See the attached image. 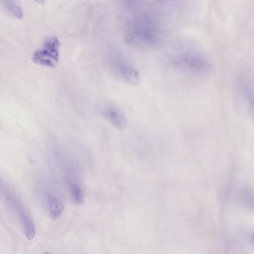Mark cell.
<instances>
[{"label": "cell", "instance_id": "cell-5", "mask_svg": "<svg viewBox=\"0 0 254 254\" xmlns=\"http://www.w3.org/2000/svg\"><path fill=\"white\" fill-rule=\"evenodd\" d=\"M17 208L26 237L29 240H31L34 238L35 235V228L33 221L29 215L19 204H18Z\"/></svg>", "mask_w": 254, "mask_h": 254}, {"label": "cell", "instance_id": "cell-4", "mask_svg": "<svg viewBox=\"0 0 254 254\" xmlns=\"http://www.w3.org/2000/svg\"><path fill=\"white\" fill-rule=\"evenodd\" d=\"M102 116L119 129H124L127 126V120L124 112L116 105L108 104L101 108Z\"/></svg>", "mask_w": 254, "mask_h": 254}, {"label": "cell", "instance_id": "cell-11", "mask_svg": "<svg viewBox=\"0 0 254 254\" xmlns=\"http://www.w3.org/2000/svg\"><path fill=\"white\" fill-rule=\"evenodd\" d=\"M34 0L39 3L42 4L45 2L46 0Z\"/></svg>", "mask_w": 254, "mask_h": 254}, {"label": "cell", "instance_id": "cell-6", "mask_svg": "<svg viewBox=\"0 0 254 254\" xmlns=\"http://www.w3.org/2000/svg\"><path fill=\"white\" fill-rule=\"evenodd\" d=\"M48 205L52 219H57L62 215L64 207L62 202L58 197L54 195L49 196Z\"/></svg>", "mask_w": 254, "mask_h": 254}, {"label": "cell", "instance_id": "cell-3", "mask_svg": "<svg viewBox=\"0 0 254 254\" xmlns=\"http://www.w3.org/2000/svg\"><path fill=\"white\" fill-rule=\"evenodd\" d=\"M60 41L56 36L48 38L43 46L36 50L32 56L35 64L49 67H56L60 60Z\"/></svg>", "mask_w": 254, "mask_h": 254}, {"label": "cell", "instance_id": "cell-7", "mask_svg": "<svg viewBox=\"0 0 254 254\" xmlns=\"http://www.w3.org/2000/svg\"><path fill=\"white\" fill-rule=\"evenodd\" d=\"M3 3L5 8L13 16L18 19L23 17L22 11L14 0H3Z\"/></svg>", "mask_w": 254, "mask_h": 254}, {"label": "cell", "instance_id": "cell-9", "mask_svg": "<svg viewBox=\"0 0 254 254\" xmlns=\"http://www.w3.org/2000/svg\"><path fill=\"white\" fill-rule=\"evenodd\" d=\"M243 90L250 111L254 117V92L252 89L246 86L243 87Z\"/></svg>", "mask_w": 254, "mask_h": 254}, {"label": "cell", "instance_id": "cell-10", "mask_svg": "<svg viewBox=\"0 0 254 254\" xmlns=\"http://www.w3.org/2000/svg\"><path fill=\"white\" fill-rule=\"evenodd\" d=\"M241 199L247 205L254 208V191L245 190L241 194Z\"/></svg>", "mask_w": 254, "mask_h": 254}, {"label": "cell", "instance_id": "cell-8", "mask_svg": "<svg viewBox=\"0 0 254 254\" xmlns=\"http://www.w3.org/2000/svg\"><path fill=\"white\" fill-rule=\"evenodd\" d=\"M69 189L74 201L81 203L83 200V193L81 188L76 184L69 183Z\"/></svg>", "mask_w": 254, "mask_h": 254}, {"label": "cell", "instance_id": "cell-12", "mask_svg": "<svg viewBox=\"0 0 254 254\" xmlns=\"http://www.w3.org/2000/svg\"><path fill=\"white\" fill-rule=\"evenodd\" d=\"M252 238V239L254 240V234H253Z\"/></svg>", "mask_w": 254, "mask_h": 254}, {"label": "cell", "instance_id": "cell-1", "mask_svg": "<svg viewBox=\"0 0 254 254\" xmlns=\"http://www.w3.org/2000/svg\"><path fill=\"white\" fill-rule=\"evenodd\" d=\"M173 64L181 71L195 77H204L212 71V65L206 58L194 51H187L173 59Z\"/></svg>", "mask_w": 254, "mask_h": 254}, {"label": "cell", "instance_id": "cell-2", "mask_svg": "<svg viewBox=\"0 0 254 254\" xmlns=\"http://www.w3.org/2000/svg\"><path fill=\"white\" fill-rule=\"evenodd\" d=\"M108 64L112 72L123 82L132 86L137 85L140 82L139 72L120 53L112 54Z\"/></svg>", "mask_w": 254, "mask_h": 254}]
</instances>
